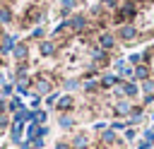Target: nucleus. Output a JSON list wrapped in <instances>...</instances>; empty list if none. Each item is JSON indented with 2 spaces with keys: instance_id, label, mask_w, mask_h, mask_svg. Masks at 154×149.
Instances as JSON below:
<instances>
[{
  "instance_id": "1",
  "label": "nucleus",
  "mask_w": 154,
  "mask_h": 149,
  "mask_svg": "<svg viewBox=\"0 0 154 149\" xmlns=\"http://www.w3.org/2000/svg\"><path fill=\"white\" fill-rule=\"evenodd\" d=\"M135 17V2H123L120 7H118V22H128V19H132Z\"/></svg>"
},
{
  "instance_id": "2",
  "label": "nucleus",
  "mask_w": 154,
  "mask_h": 149,
  "mask_svg": "<svg viewBox=\"0 0 154 149\" xmlns=\"http://www.w3.org/2000/svg\"><path fill=\"white\" fill-rule=\"evenodd\" d=\"M135 36H137V31H135L132 24H123V26H120V38H123V41H132Z\"/></svg>"
},
{
  "instance_id": "3",
  "label": "nucleus",
  "mask_w": 154,
  "mask_h": 149,
  "mask_svg": "<svg viewBox=\"0 0 154 149\" xmlns=\"http://www.w3.org/2000/svg\"><path fill=\"white\" fill-rule=\"evenodd\" d=\"M67 26H70V29H75V31H82V29L87 26V19H84L82 14H77V17H72V19L67 22Z\"/></svg>"
},
{
  "instance_id": "4",
  "label": "nucleus",
  "mask_w": 154,
  "mask_h": 149,
  "mask_svg": "<svg viewBox=\"0 0 154 149\" xmlns=\"http://www.w3.org/2000/svg\"><path fill=\"white\" fill-rule=\"evenodd\" d=\"M14 48H17V41H14V36H2V46H0V53L14 50Z\"/></svg>"
},
{
  "instance_id": "5",
  "label": "nucleus",
  "mask_w": 154,
  "mask_h": 149,
  "mask_svg": "<svg viewBox=\"0 0 154 149\" xmlns=\"http://www.w3.org/2000/svg\"><path fill=\"white\" fill-rule=\"evenodd\" d=\"M99 43H101V48H103V50H108V48H113V43H116V41H113V36H111V34H101V36H99Z\"/></svg>"
},
{
  "instance_id": "6",
  "label": "nucleus",
  "mask_w": 154,
  "mask_h": 149,
  "mask_svg": "<svg viewBox=\"0 0 154 149\" xmlns=\"http://www.w3.org/2000/svg\"><path fill=\"white\" fill-rule=\"evenodd\" d=\"M12 139L14 142H22V120H17V118L12 123Z\"/></svg>"
},
{
  "instance_id": "7",
  "label": "nucleus",
  "mask_w": 154,
  "mask_h": 149,
  "mask_svg": "<svg viewBox=\"0 0 154 149\" xmlns=\"http://www.w3.org/2000/svg\"><path fill=\"white\" fill-rule=\"evenodd\" d=\"M116 113H118V115H128V113H132V108H130L128 101H118V103H116Z\"/></svg>"
},
{
  "instance_id": "8",
  "label": "nucleus",
  "mask_w": 154,
  "mask_h": 149,
  "mask_svg": "<svg viewBox=\"0 0 154 149\" xmlns=\"http://www.w3.org/2000/svg\"><path fill=\"white\" fill-rule=\"evenodd\" d=\"M118 94H125V96H135V94H137V87H135V84H123V87H118Z\"/></svg>"
},
{
  "instance_id": "9",
  "label": "nucleus",
  "mask_w": 154,
  "mask_h": 149,
  "mask_svg": "<svg viewBox=\"0 0 154 149\" xmlns=\"http://www.w3.org/2000/svg\"><path fill=\"white\" fill-rule=\"evenodd\" d=\"M41 53H43V55H53V53H55V43H51V41L41 43Z\"/></svg>"
},
{
  "instance_id": "10",
  "label": "nucleus",
  "mask_w": 154,
  "mask_h": 149,
  "mask_svg": "<svg viewBox=\"0 0 154 149\" xmlns=\"http://www.w3.org/2000/svg\"><path fill=\"white\" fill-rule=\"evenodd\" d=\"M36 89H38L41 94H46V91L51 89V82H48V79H38V82H36Z\"/></svg>"
},
{
  "instance_id": "11",
  "label": "nucleus",
  "mask_w": 154,
  "mask_h": 149,
  "mask_svg": "<svg viewBox=\"0 0 154 149\" xmlns=\"http://www.w3.org/2000/svg\"><path fill=\"white\" fill-rule=\"evenodd\" d=\"M116 67H118V72H120V74H125V77H130V74H132V70H130V67H128V65H125L123 60H120V62H118Z\"/></svg>"
},
{
  "instance_id": "12",
  "label": "nucleus",
  "mask_w": 154,
  "mask_h": 149,
  "mask_svg": "<svg viewBox=\"0 0 154 149\" xmlns=\"http://www.w3.org/2000/svg\"><path fill=\"white\" fill-rule=\"evenodd\" d=\"M113 84H116V77L113 74H103L101 77V87H113Z\"/></svg>"
},
{
  "instance_id": "13",
  "label": "nucleus",
  "mask_w": 154,
  "mask_h": 149,
  "mask_svg": "<svg viewBox=\"0 0 154 149\" xmlns=\"http://www.w3.org/2000/svg\"><path fill=\"white\" fill-rule=\"evenodd\" d=\"M70 106H72V99H70V96H63V99L58 101V108H63V111L70 108Z\"/></svg>"
},
{
  "instance_id": "14",
  "label": "nucleus",
  "mask_w": 154,
  "mask_h": 149,
  "mask_svg": "<svg viewBox=\"0 0 154 149\" xmlns=\"http://www.w3.org/2000/svg\"><path fill=\"white\" fill-rule=\"evenodd\" d=\"M38 130H41L38 125H29V130H26V135H29L31 139H36V137H38Z\"/></svg>"
},
{
  "instance_id": "15",
  "label": "nucleus",
  "mask_w": 154,
  "mask_h": 149,
  "mask_svg": "<svg viewBox=\"0 0 154 149\" xmlns=\"http://www.w3.org/2000/svg\"><path fill=\"white\" fill-rule=\"evenodd\" d=\"M101 139H103V142H108V144H111V142H116V135H113V130H106V132L101 135Z\"/></svg>"
},
{
  "instance_id": "16",
  "label": "nucleus",
  "mask_w": 154,
  "mask_h": 149,
  "mask_svg": "<svg viewBox=\"0 0 154 149\" xmlns=\"http://www.w3.org/2000/svg\"><path fill=\"white\" fill-rule=\"evenodd\" d=\"M10 19H12L10 10H7V7H2V10H0V22H10Z\"/></svg>"
},
{
  "instance_id": "17",
  "label": "nucleus",
  "mask_w": 154,
  "mask_h": 149,
  "mask_svg": "<svg viewBox=\"0 0 154 149\" xmlns=\"http://www.w3.org/2000/svg\"><path fill=\"white\" fill-rule=\"evenodd\" d=\"M14 55H17L19 60H22V58H26V46H17V48H14Z\"/></svg>"
},
{
  "instance_id": "18",
  "label": "nucleus",
  "mask_w": 154,
  "mask_h": 149,
  "mask_svg": "<svg viewBox=\"0 0 154 149\" xmlns=\"http://www.w3.org/2000/svg\"><path fill=\"white\" fill-rule=\"evenodd\" d=\"M87 142H89V139H87L84 135H77V137H75V147H87Z\"/></svg>"
},
{
  "instance_id": "19",
  "label": "nucleus",
  "mask_w": 154,
  "mask_h": 149,
  "mask_svg": "<svg viewBox=\"0 0 154 149\" xmlns=\"http://www.w3.org/2000/svg\"><path fill=\"white\" fill-rule=\"evenodd\" d=\"M135 77L137 79H147V67H137L135 70Z\"/></svg>"
},
{
  "instance_id": "20",
  "label": "nucleus",
  "mask_w": 154,
  "mask_h": 149,
  "mask_svg": "<svg viewBox=\"0 0 154 149\" xmlns=\"http://www.w3.org/2000/svg\"><path fill=\"white\" fill-rule=\"evenodd\" d=\"M142 89H144V91H147V96H149V94L154 91V82H152V79H147V82L142 84Z\"/></svg>"
},
{
  "instance_id": "21",
  "label": "nucleus",
  "mask_w": 154,
  "mask_h": 149,
  "mask_svg": "<svg viewBox=\"0 0 154 149\" xmlns=\"http://www.w3.org/2000/svg\"><path fill=\"white\" fill-rule=\"evenodd\" d=\"M75 7V0H63V10L67 12V10H72Z\"/></svg>"
},
{
  "instance_id": "22",
  "label": "nucleus",
  "mask_w": 154,
  "mask_h": 149,
  "mask_svg": "<svg viewBox=\"0 0 154 149\" xmlns=\"http://www.w3.org/2000/svg\"><path fill=\"white\" fill-rule=\"evenodd\" d=\"M60 125L63 127H72V118H60Z\"/></svg>"
},
{
  "instance_id": "23",
  "label": "nucleus",
  "mask_w": 154,
  "mask_h": 149,
  "mask_svg": "<svg viewBox=\"0 0 154 149\" xmlns=\"http://www.w3.org/2000/svg\"><path fill=\"white\" fill-rule=\"evenodd\" d=\"M144 135H147V139H144V142H149V144H154V130H147Z\"/></svg>"
},
{
  "instance_id": "24",
  "label": "nucleus",
  "mask_w": 154,
  "mask_h": 149,
  "mask_svg": "<svg viewBox=\"0 0 154 149\" xmlns=\"http://www.w3.org/2000/svg\"><path fill=\"white\" fill-rule=\"evenodd\" d=\"M46 120V113L43 111H36V123H43Z\"/></svg>"
},
{
  "instance_id": "25",
  "label": "nucleus",
  "mask_w": 154,
  "mask_h": 149,
  "mask_svg": "<svg viewBox=\"0 0 154 149\" xmlns=\"http://www.w3.org/2000/svg\"><path fill=\"white\" fill-rule=\"evenodd\" d=\"M10 108L17 111V108H19V99H12V101H10Z\"/></svg>"
},
{
  "instance_id": "26",
  "label": "nucleus",
  "mask_w": 154,
  "mask_h": 149,
  "mask_svg": "<svg viewBox=\"0 0 154 149\" xmlns=\"http://www.w3.org/2000/svg\"><path fill=\"white\" fill-rule=\"evenodd\" d=\"M142 58H144V55H140V53H135V55H130V60H132V62H140Z\"/></svg>"
},
{
  "instance_id": "27",
  "label": "nucleus",
  "mask_w": 154,
  "mask_h": 149,
  "mask_svg": "<svg viewBox=\"0 0 154 149\" xmlns=\"http://www.w3.org/2000/svg\"><path fill=\"white\" fill-rule=\"evenodd\" d=\"M84 87H87V91H94V89H96V82H87Z\"/></svg>"
},
{
  "instance_id": "28",
  "label": "nucleus",
  "mask_w": 154,
  "mask_h": 149,
  "mask_svg": "<svg viewBox=\"0 0 154 149\" xmlns=\"http://www.w3.org/2000/svg\"><path fill=\"white\" fill-rule=\"evenodd\" d=\"M65 87H67V89H75V87H77V82H75V79H70V82H65Z\"/></svg>"
},
{
  "instance_id": "29",
  "label": "nucleus",
  "mask_w": 154,
  "mask_h": 149,
  "mask_svg": "<svg viewBox=\"0 0 154 149\" xmlns=\"http://www.w3.org/2000/svg\"><path fill=\"white\" fill-rule=\"evenodd\" d=\"M17 89H19L22 94H26V82H19V87H17Z\"/></svg>"
},
{
  "instance_id": "30",
  "label": "nucleus",
  "mask_w": 154,
  "mask_h": 149,
  "mask_svg": "<svg viewBox=\"0 0 154 149\" xmlns=\"http://www.w3.org/2000/svg\"><path fill=\"white\" fill-rule=\"evenodd\" d=\"M5 125H7V118H2V115H0V127H5Z\"/></svg>"
},
{
  "instance_id": "31",
  "label": "nucleus",
  "mask_w": 154,
  "mask_h": 149,
  "mask_svg": "<svg viewBox=\"0 0 154 149\" xmlns=\"http://www.w3.org/2000/svg\"><path fill=\"white\" fill-rule=\"evenodd\" d=\"M5 108H7V103H5L2 99H0V111H5Z\"/></svg>"
},
{
  "instance_id": "32",
  "label": "nucleus",
  "mask_w": 154,
  "mask_h": 149,
  "mask_svg": "<svg viewBox=\"0 0 154 149\" xmlns=\"http://www.w3.org/2000/svg\"><path fill=\"white\" fill-rule=\"evenodd\" d=\"M55 149H70V147H67V144H63V142H60V144H58V147H55Z\"/></svg>"
}]
</instances>
